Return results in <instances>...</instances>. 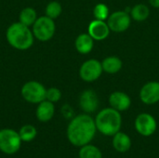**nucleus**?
<instances>
[{
	"label": "nucleus",
	"mask_w": 159,
	"mask_h": 158,
	"mask_svg": "<svg viewBox=\"0 0 159 158\" xmlns=\"http://www.w3.org/2000/svg\"><path fill=\"white\" fill-rule=\"evenodd\" d=\"M130 17L125 10H118L111 15L107 19V24L111 31L115 33H122L127 31L130 26Z\"/></svg>",
	"instance_id": "1a4fd4ad"
},
{
	"label": "nucleus",
	"mask_w": 159,
	"mask_h": 158,
	"mask_svg": "<svg viewBox=\"0 0 159 158\" xmlns=\"http://www.w3.org/2000/svg\"><path fill=\"white\" fill-rule=\"evenodd\" d=\"M75 46L80 54H89L93 49L94 39L89 34H81L76 37Z\"/></svg>",
	"instance_id": "dca6fc26"
},
{
	"label": "nucleus",
	"mask_w": 159,
	"mask_h": 158,
	"mask_svg": "<svg viewBox=\"0 0 159 158\" xmlns=\"http://www.w3.org/2000/svg\"><path fill=\"white\" fill-rule=\"evenodd\" d=\"M21 140L19 132L11 129L0 130V151L7 155H13L20 148Z\"/></svg>",
	"instance_id": "423d86ee"
},
{
	"label": "nucleus",
	"mask_w": 159,
	"mask_h": 158,
	"mask_svg": "<svg viewBox=\"0 0 159 158\" xmlns=\"http://www.w3.org/2000/svg\"><path fill=\"white\" fill-rule=\"evenodd\" d=\"M97 131L95 120L89 114H82L74 117L67 128V138L76 147L89 144Z\"/></svg>",
	"instance_id": "f257e3e1"
},
{
	"label": "nucleus",
	"mask_w": 159,
	"mask_h": 158,
	"mask_svg": "<svg viewBox=\"0 0 159 158\" xmlns=\"http://www.w3.org/2000/svg\"><path fill=\"white\" fill-rule=\"evenodd\" d=\"M46 92L47 88L38 81H28L22 87L20 90V94L22 98L30 103L38 104L41 102L46 100Z\"/></svg>",
	"instance_id": "39448f33"
},
{
	"label": "nucleus",
	"mask_w": 159,
	"mask_h": 158,
	"mask_svg": "<svg viewBox=\"0 0 159 158\" xmlns=\"http://www.w3.org/2000/svg\"><path fill=\"white\" fill-rule=\"evenodd\" d=\"M61 11H62V7H61V5L58 2V1H51L49 2L47 7H46V16L55 20L57 19L61 14Z\"/></svg>",
	"instance_id": "4be33fe9"
},
{
	"label": "nucleus",
	"mask_w": 159,
	"mask_h": 158,
	"mask_svg": "<svg viewBox=\"0 0 159 158\" xmlns=\"http://www.w3.org/2000/svg\"><path fill=\"white\" fill-rule=\"evenodd\" d=\"M56 31V25L54 20L48 16H41L36 19L33 24L32 32L34 38L41 42H47L50 40Z\"/></svg>",
	"instance_id": "20e7f679"
},
{
	"label": "nucleus",
	"mask_w": 159,
	"mask_h": 158,
	"mask_svg": "<svg viewBox=\"0 0 159 158\" xmlns=\"http://www.w3.org/2000/svg\"><path fill=\"white\" fill-rule=\"evenodd\" d=\"M110 28L104 20H94L90 21L88 27V34L97 41H102L109 36Z\"/></svg>",
	"instance_id": "f8f14e48"
},
{
	"label": "nucleus",
	"mask_w": 159,
	"mask_h": 158,
	"mask_svg": "<svg viewBox=\"0 0 159 158\" xmlns=\"http://www.w3.org/2000/svg\"><path fill=\"white\" fill-rule=\"evenodd\" d=\"M109 103L112 108L118 112L127 111L131 105V100L128 94L122 91H115L109 97Z\"/></svg>",
	"instance_id": "ddd939ff"
},
{
	"label": "nucleus",
	"mask_w": 159,
	"mask_h": 158,
	"mask_svg": "<svg viewBox=\"0 0 159 158\" xmlns=\"http://www.w3.org/2000/svg\"><path fill=\"white\" fill-rule=\"evenodd\" d=\"M149 15L150 9L144 4L135 5L130 10V16L136 21H143L149 17Z\"/></svg>",
	"instance_id": "6ab92c4d"
},
{
	"label": "nucleus",
	"mask_w": 159,
	"mask_h": 158,
	"mask_svg": "<svg viewBox=\"0 0 159 158\" xmlns=\"http://www.w3.org/2000/svg\"><path fill=\"white\" fill-rule=\"evenodd\" d=\"M19 135L20 137L21 142H32L36 137L37 130L32 125H24L20 128L19 131Z\"/></svg>",
	"instance_id": "412c9836"
},
{
	"label": "nucleus",
	"mask_w": 159,
	"mask_h": 158,
	"mask_svg": "<svg viewBox=\"0 0 159 158\" xmlns=\"http://www.w3.org/2000/svg\"><path fill=\"white\" fill-rule=\"evenodd\" d=\"M54 113H55L54 103L48 100H45L40 103H38L35 115L40 122H48L53 117Z\"/></svg>",
	"instance_id": "4468645a"
},
{
	"label": "nucleus",
	"mask_w": 159,
	"mask_h": 158,
	"mask_svg": "<svg viewBox=\"0 0 159 158\" xmlns=\"http://www.w3.org/2000/svg\"><path fill=\"white\" fill-rule=\"evenodd\" d=\"M61 114L63 115V116L65 118H72L73 115H74V111L68 104H65L61 108Z\"/></svg>",
	"instance_id": "393cba45"
},
{
	"label": "nucleus",
	"mask_w": 159,
	"mask_h": 158,
	"mask_svg": "<svg viewBox=\"0 0 159 158\" xmlns=\"http://www.w3.org/2000/svg\"><path fill=\"white\" fill-rule=\"evenodd\" d=\"M79 158H102V154L98 147L89 143L80 148Z\"/></svg>",
	"instance_id": "aec40b11"
},
{
	"label": "nucleus",
	"mask_w": 159,
	"mask_h": 158,
	"mask_svg": "<svg viewBox=\"0 0 159 158\" xmlns=\"http://www.w3.org/2000/svg\"><path fill=\"white\" fill-rule=\"evenodd\" d=\"M102 66L103 72L110 74H113L118 73L122 69L123 62L118 57L110 56V57L105 58L102 61Z\"/></svg>",
	"instance_id": "f3484780"
},
{
	"label": "nucleus",
	"mask_w": 159,
	"mask_h": 158,
	"mask_svg": "<svg viewBox=\"0 0 159 158\" xmlns=\"http://www.w3.org/2000/svg\"><path fill=\"white\" fill-rule=\"evenodd\" d=\"M113 147L118 153H126L131 147V140L129 135L124 132H117L113 136Z\"/></svg>",
	"instance_id": "2eb2a0df"
},
{
	"label": "nucleus",
	"mask_w": 159,
	"mask_h": 158,
	"mask_svg": "<svg viewBox=\"0 0 159 158\" xmlns=\"http://www.w3.org/2000/svg\"><path fill=\"white\" fill-rule=\"evenodd\" d=\"M6 37L7 43L18 50L29 49L34 44V34L30 27L20 21L10 24L7 30Z\"/></svg>",
	"instance_id": "f03ea898"
},
{
	"label": "nucleus",
	"mask_w": 159,
	"mask_h": 158,
	"mask_svg": "<svg viewBox=\"0 0 159 158\" xmlns=\"http://www.w3.org/2000/svg\"><path fill=\"white\" fill-rule=\"evenodd\" d=\"M95 124L97 130L105 136H114L120 131L122 127V116L120 112L114 108H104L96 115Z\"/></svg>",
	"instance_id": "7ed1b4c3"
},
{
	"label": "nucleus",
	"mask_w": 159,
	"mask_h": 158,
	"mask_svg": "<svg viewBox=\"0 0 159 158\" xmlns=\"http://www.w3.org/2000/svg\"><path fill=\"white\" fill-rule=\"evenodd\" d=\"M79 106L86 114L94 113L99 107V98L93 89L84 90L79 97Z\"/></svg>",
	"instance_id": "9b49d317"
},
{
	"label": "nucleus",
	"mask_w": 159,
	"mask_h": 158,
	"mask_svg": "<svg viewBox=\"0 0 159 158\" xmlns=\"http://www.w3.org/2000/svg\"><path fill=\"white\" fill-rule=\"evenodd\" d=\"M61 98V92L57 88H49L47 89L46 92V100L51 102H57Z\"/></svg>",
	"instance_id": "b1692460"
},
{
	"label": "nucleus",
	"mask_w": 159,
	"mask_h": 158,
	"mask_svg": "<svg viewBox=\"0 0 159 158\" xmlns=\"http://www.w3.org/2000/svg\"><path fill=\"white\" fill-rule=\"evenodd\" d=\"M103 72L102 62L96 59L86 61L79 69V75L86 82H93L97 80Z\"/></svg>",
	"instance_id": "0eeeda50"
},
{
	"label": "nucleus",
	"mask_w": 159,
	"mask_h": 158,
	"mask_svg": "<svg viewBox=\"0 0 159 158\" xmlns=\"http://www.w3.org/2000/svg\"><path fill=\"white\" fill-rule=\"evenodd\" d=\"M149 3L153 7L159 8V0H149Z\"/></svg>",
	"instance_id": "a878e982"
},
{
	"label": "nucleus",
	"mask_w": 159,
	"mask_h": 158,
	"mask_svg": "<svg viewBox=\"0 0 159 158\" xmlns=\"http://www.w3.org/2000/svg\"><path fill=\"white\" fill-rule=\"evenodd\" d=\"M93 15L96 20L105 21V20H107L109 17V8L105 4L99 3L93 8Z\"/></svg>",
	"instance_id": "5701e85b"
},
{
	"label": "nucleus",
	"mask_w": 159,
	"mask_h": 158,
	"mask_svg": "<svg viewBox=\"0 0 159 158\" xmlns=\"http://www.w3.org/2000/svg\"><path fill=\"white\" fill-rule=\"evenodd\" d=\"M141 101L147 105H152L159 102V82H147L140 90Z\"/></svg>",
	"instance_id": "9d476101"
},
{
	"label": "nucleus",
	"mask_w": 159,
	"mask_h": 158,
	"mask_svg": "<svg viewBox=\"0 0 159 158\" xmlns=\"http://www.w3.org/2000/svg\"><path fill=\"white\" fill-rule=\"evenodd\" d=\"M37 13L36 10L34 7H24L19 15V21L28 27L33 26V24L34 23V21L37 19Z\"/></svg>",
	"instance_id": "a211bd4d"
},
{
	"label": "nucleus",
	"mask_w": 159,
	"mask_h": 158,
	"mask_svg": "<svg viewBox=\"0 0 159 158\" xmlns=\"http://www.w3.org/2000/svg\"><path fill=\"white\" fill-rule=\"evenodd\" d=\"M135 129L139 134L144 137L153 135L157 128V123L155 117L147 113L140 114L135 119Z\"/></svg>",
	"instance_id": "6e6552de"
}]
</instances>
